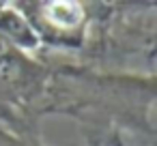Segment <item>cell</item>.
I'll list each match as a JSON object with an SVG mask.
<instances>
[{"instance_id":"cell-1","label":"cell","mask_w":157,"mask_h":146,"mask_svg":"<svg viewBox=\"0 0 157 146\" xmlns=\"http://www.w3.org/2000/svg\"><path fill=\"white\" fill-rule=\"evenodd\" d=\"M22 15L30 22L41 43L50 41V45H67L80 47L84 41L88 13L80 2H28L22 5Z\"/></svg>"},{"instance_id":"cell-2","label":"cell","mask_w":157,"mask_h":146,"mask_svg":"<svg viewBox=\"0 0 157 146\" xmlns=\"http://www.w3.org/2000/svg\"><path fill=\"white\" fill-rule=\"evenodd\" d=\"M0 37L17 52L39 50L41 39L20 9H0Z\"/></svg>"},{"instance_id":"cell-3","label":"cell","mask_w":157,"mask_h":146,"mask_svg":"<svg viewBox=\"0 0 157 146\" xmlns=\"http://www.w3.org/2000/svg\"><path fill=\"white\" fill-rule=\"evenodd\" d=\"M0 146H43V144H39L30 137H24V135H15L9 129L0 127Z\"/></svg>"}]
</instances>
